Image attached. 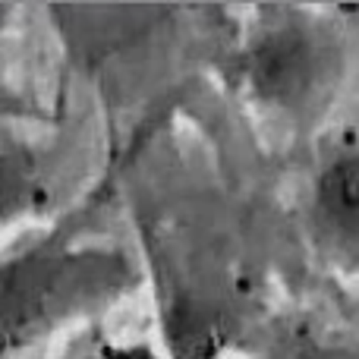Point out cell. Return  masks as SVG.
<instances>
[{
  "label": "cell",
  "mask_w": 359,
  "mask_h": 359,
  "mask_svg": "<svg viewBox=\"0 0 359 359\" xmlns=\"http://www.w3.org/2000/svg\"><path fill=\"white\" fill-rule=\"evenodd\" d=\"M73 142L54 111L0 114V246L63 217Z\"/></svg>",
  "instance_id": "cell-3"
},
{
  "label": "cell",
  "mask_w": 359,
  "mask_h": 359,
  "mask_svg": "<svg viewBox=\"0 0 359 359\" xmlns=\"http://www.w3.org/2000/svg\"><path fill=\"white\" fill-rule=\"evenodd\" d=\"M252 359H359V337H316L268 350Z\"/></svg>",
  "instance_id": "cell-5"
},
{
  "label": "cell",
  "mask_w": 359,
  "mask_h": 359,
  "mask_svg": "<svg viewBox=\"0 0 359 359\" xmlns=\"http://www.w3.org/2000/svg\"><path fill=\"white\" fill-rule=\"evenodd\" d=\"M344 67V38L334 22L297 6L262 10V22L236 54L249 101L284 130H306L328 114Z\"/></svg>",
  "instance_id": "cell-2"
},
{
  "label": "cell",
  "mask_w": 359,
  "mask_h": 359,
  "mask_svg": "<svg viewBox=\"0 0 359 359\" xmlns=\"http://www.w3.org/2000/svg\"><path fill=\"white\" fill-rule=\"evenodd\" d=\"M136 255L79 211L0 246V359H41L139 290Z\"/></svg>",
  "instance_id": "cell-1"
},
{
  "label": "cell",
  "mask_w": 359,
  "mask_h": 359,
  "mask_svg": "<svg viewBox=\"0 0 359 359\" xmlns=\"http://www.w3.org/2000/svg\"><path fill=\"white\" fill-rule=\"evenodd\" d=\"M309 230L316 246L347 271H359V149L325 158L309 186Z\"/></svg>",
  "instance_id": "cell-4"
}]
</instances>
